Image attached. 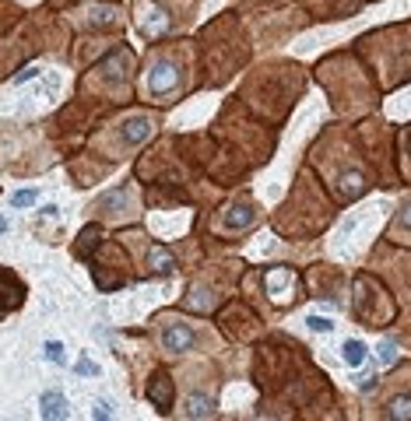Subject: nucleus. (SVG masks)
<instances>
[{"mask_svg": "<svg viewBox=\"0 0 411 421\" xmlns=\"http://www.w3.org/2000/svg\"><path fill=\"white\" fill-rule=\"evenodd\" d=\"M380 361H383V365H394V361H397V348H394L390 341L380 344Z\"/></svg>", "mask_w": 411, "mask_h": 421, "instance_id": "16", "label": "nucleus"}, {"mask_svg": "<svg viewBox=\"0 0 411 421\" xmlns=\"http://www.w3.org/2000/svg\"><path fill=\"white\" fill-rule=\"evenodd\" d=\"M397 229H408V232H411V204H408V210H404V215L397 218Z\"/></svg>", "mask_w": 411, "mask_h": 421, "instance_id": "19", "label": "nucleus"}, {"mask_svg": "<svg viewBox=\"0 0 411 421\" xmlns=\"http://www.w3.org/2000/svg\"><path fill=\"white\" fill-rule=\"evenodd\" d=\"M46 358L53 361V365H64V361H67V358H64V344H60V341H49V344H46Z\"/></svg>", "mask_w": 411, "mask_h": 421, "instance_id": "13", "label": "nucleus"}, {"mask_svg": "<svg viewBox=\"0 0 411 421\" xmlns=\"http://www.w3.org/2000/svg\"><path fill=\"white\" fill-rule=\"evenodd\" d=\"M250 222H253V210L250 207H232L229 215H225V225L229 229H246Z\"/></svg>", "mask_w": 411, "mask_h": 421, "instance_id": "11", "label": "nucleus"}, {"mask_svg": "<svg viewBox=\"0 0 411 421\" xmlns=\"http://www.w3.org/2000/svg\"><path fill=\"white\" fill-rule=\"evenodd\" d=\"M180 84V71L173 67V64H159L155 71L148 74V91L151 95H166V91H173Z\"/></svg>", "mask_w": 411, "mask_h": 421, "instance_id": "2", "label": "nucleus"}, {"mask_svg": "<svg viewBox=\"0 0 411 421\" xmlns=\"http://www.w3.org/2000/svg\"><path fill=\"white\" fill-rule=\"evenodd\" d=\"M11 204H15V207H28V204H35V193H32V190H18V193L11 197Z\"/></svg>", "mask_w": 411, "mask_h": 421, "instance_id": "15", "label": "nucleus"}, {"mask_svg": "<svg viewBox=\"0 0 411 421\" xmlns=\"http://www.w3.org/2000/svg\"><path fill=\"white\" fill-rule=\"evenodd\" d=\"M162 344H166V351H190L193 348V330L186 327V323H173V327H166L162 330Z\"/></svg>", "mask_w": 411, "mask_h": 421, "instance_id": "4", "label": "nucleus"}, {"mask_svg": "<svg viewBox=\"0 0 411 421\" xmlns=\"http://www.w3.org/2000/svg\"><path fill=\"white\" fill-rule=\"evenodd\" d=\"M35 74H39V67H25V71L15 78V84H25V81H28V78H35Z\"/></svg>", "mask_w": 411, "mask_h": 421, "instance_id": "18", "label": "nucleus"}, {"mask_svg": "<svg viewBox=\"0 0 411 421\" xmlns=\"http://www.w3.org/2000/svg\"><path fill=\"white\" fill-rule=\"evenodd\" d=\"M148 400H151V407H155L159 414H169V407H173V379H169L166 373H155V376H151V383H148Z\"/></svg>", "mask_w": 411, "mask_h": 421, "instance_id": "1", "label": "nucleus"}, {"mask_svg": "<svg viewBox=\"0 0 411 421\" xmlns=\"http://www.w3.org/2000/svg\"><path fill=\"white\" fill-rule=\"evenodd\" d=\"M341 183H344V186H341V190H344V197H358V193H362V190H366V183H362V176H358V172H351V176H344Z\"/></svg>", "mask_w": 411, "mask_h": 421, "instance_id": "12", "label": "nucleus"}, {"mask_svg": "<svg viewBox=\"0 0 411 421\" xmlns=\"http://www.w3.org/2000/svg\"><path fill=\"white\" fill-rule=\"evenodd\" d=\"M404 147H408V154H411V127H408V134H404Z\"/></svg>", "mask_w": 411, "mask_h": 421, "instance_id": "21", "label": "nucleus"}, {"mask_svg": "<svg viewBox=\"0 0 411 421\" xmlns=\"http://www.w3.org/2000/svg\"><path fill=\"white\" fill-rule=\"evenodd\" d=\"M306 323H310V330H317V334H331V327H334V323L327 320V316H317V312H313Z\"/></svg>", "mask_w": 411, "mask_h": 421, "instance_id": "14", "label": "nucleus"}, {"mask_svg": "<svg viewBox=\"0 0 411 421\" xmlns=\"http://www.w3.org/2000/svg\"><path fill=\"white\" fill-rule=\"evenodd\" d=\"M387 418L390 421H411V393H401L387 404Z\"/></svg>", "mask_w": 411, "mask_h": 421, "instance_id": "8", "label": "nucleus"}, {"mask_svg": "<svg viewBox=\"0 0 411 421\" xmlns=\"http://www.w3.org/2000/svg\"><path fill=\"white\" fill-rule=\"evenodd\" d=\"M208 414H211V397H204V393H190L186 397V418L190 421H200Z\"/></svg>", "mask_w": 411, "mask_h": 421, "instance_id": "7", "label": "nucleus"}, {"mask_svg": "<svg viewBox=\"0 0 411 421\" xmlns=\"http://www.w3.org/2000/svg\"><path fill=\"white\" fill-rule=\"evenodd\" d=\"M148 267L155 271V274H169V271L176 267V260H173L166 249H159V246H155V249H148Z\"/></svg>", "mask_w": 411, "mask_h": 421, "instance_id": "9", "label": "nucleus"}, {"mask_svg": "<svg viewBox=\"0 0 411 421\" xmlns=\"http://www.w3.org/2000/svg\"><path fill=\"white\" fill-rule=\"evenodd\" d=\"M78 373H81V376H95V365L85 358V361H78Z\"/></svg>", "mask_w": 411, "mask_h": 421, "instance_id": "20", "label": "nucleus"}, {"mask_svg": "<svg viewBox=\"0 0 411 421\" xmlns=\"http://www.w3.org/2000/svg\"><path fill=\"white\" fill-rule=\"evenodd\" d=\"M39 411H42V421H67V397L57 390H46L39 397Z\"/></svg>", "mask_w": 411, "mask_h": 421, "instance_id": "3", "label": "nucleus"}, {"mask_svg": "<svg viewBox=\"0 0 411 421\" xmlns=\"http://www.w3.org/2000/svg\"><path fill=\"white\" fill-rule=\"evenodd\" d=\"M151 134V120L148 116H134L123 123V144H141Z\"/></svg>", "mask_w": 411, "mask_h": 421, "instance_id": "6", "label": "nucleus"}, {"mask_svg": "<svg viewBox=\"0 0 411 421\" xmlns=\"http://www.w3.org/2000/svg\"><path fill=\"white\" fill-rule=\"evenodd\" d=\"M341 358L351 365V368H358L366 361V344L362 341H344V348H341Z\"/></svg>", "mask_w": 411, "mask_h": 421, "instance_id": "10", "label": "nucleus"}, {"mask_svg": "<svg viewBox=\"0 0 411 421\" xmlns=\"http://www.w3.org/2000/svg\"><path fill=\"white\" fill-rule=\"evenodd\" d=\"M141 28L148 32V35H162L166 28H169V18H166V11L159 8V4H144L141 8Z\"/></svg>", "mask_w": 411, "mask_h": 421, "instance_id": "5", "label": "nucleus"}, {"mask_svg": "<svg viewBox=\"0 0 411 421\" xmlns=\"http://www.w3.org/2000/svg\"><path fill=\"white\" fill-rule=\"evenodd\" d=\"M91 414H95V421H113V418H110V404H106V400H95V411H91Z\"/></svg>", "mask_w": 411, "mask_h": 421, "instance_id": "17", "label": "nucleus"}]
</instances>
